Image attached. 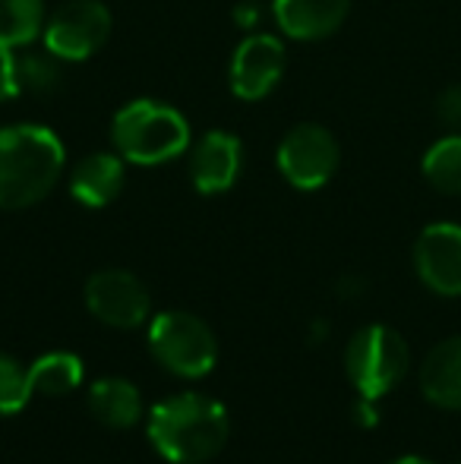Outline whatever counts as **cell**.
I'll return each instance as SVG.
<instances>
[{
  "label": "cell",
  "mask_w": 461,
  "mask_h": 464,
  "mask_svg": "<svg viewBox=\"0 0 461 464\" xmlns=\"http://www.w3.org/2000/svg\"><path fill=\"white\" fill-rule=\"evenodd\" d=\"M149 442L171 464H206L228 442V411L209 395L180 392L149 411Z\"/></svg>",
  "instance_id": "cell-1"
},
{
  "label": "cell",
  "mask_w": 461,
  "mask_h": 464,
  "mask_svg": "<svg viewBox=\"0 0 461 464\" xmlns=\"http://www.w3.org/2000/svg\"><path fill=\"white\" fill-rule=\"evenodd\" d=\"M67 168L61 136L44 123L0 127V208L16 212L42 202Z\"/></svg>",
  "instance_id": "cell-2"
},
{
  "label": "cell",
  "mask_w": 461,
  "mask_h": 464,
  "mask_svg": "<svg viewBox=\"0 0 461 464\" xmlns=\"http://www.w3.org/2000/svg\"><path fill=\"white\" fill-rule=\"evenodd\" d=\"M114 152L142 168L174 161L190 149V123L178 108L152 98L123 104L111 121Z\"/></svg>",
  "instance_id": "cell-3"
},
{
  "label": "cell",
  "mask_w": 461,
  "mask_h": 464,
  "mask_svg": "<svg viewBox=\"0 0 461 464\" xmlns=\"http://www.w3.org/2000/svg\"><path fill=\"white\" fill-rule=\"evenodd\" d=\"M149 351H152L158 367L180 379L209 376L218 361V342L212 329L187 310H168L152 319Z\"/></svg>",
  "instance_id": "cell-4"
},
{
  "label": "cell",
  "mask_w": 461,
  "mask_h": 464,
  "mask_svg": "<svg viewBox=\"0 0 461 464\" xmlns=\"http://www.w3.org/2000/svg\"><path fill=\"white\" fill-rule=\"evenodd\" d=\"M411 367L408 342L389 325H363L345 348V370L360 398L379 401Z\"/></svg>",
  "instance_id": "cell-5"
},
{
  "label": "cell",
  "mask_w": 461,
  "mask_h": 464,
  "mask_svg": "<svg viewBox=\"0 0 461 464\" xmlns=\"http://www.w3.org/2000/svg\"><path fill=\"white\" fill-rule=\"evenodd\" d=\"M111 10L101 0H67L44 19L42 44L57 61H89L111 35Z\"/></svg>",
  "instance_id": "cell-6"
},
{
  "label": "cell",
  "mask_w": 461,
  "mask_h": 464,
  "mask_svg": "<svg viewBox=\"0 0 461 464\" xmlns=\"http://www.w3.org/2000/svg\"><path fill=\"white\" fill-rule=\"evenodd\" d=\"M275 161L294 189H320L339 171L341 149L322 123H297L282 136Z\"/></svg>",
  "instance_id": "cell-7"
},
{
  "label": "cell",
  "mask_w": 461,
  "mask_h": 464,
  "mask_svg": "<svg viewBox=\"0 0 461 464\" xmlns=\"http://www.w3.org/2000/svg\"><path fill=\"white\" fill-rule=\"evenodd\" d=\"M86 306L111 329H139L152 313V297L133 272L101 269L86 281Z\"/></svg>",
  "instance_id": "cell-8"
},
{
  "label": "cell",
  "mask_w": 461,
  "mask_h": 464,
  "mask_svg": "<svg viewBox=\"0 0 461 464\" xmlns=\"http://www.w3.org/2000/svg\"><path fill=\"white\" fill-rule=\"evenodd\" d=\"M284 63H288V54H284V44L275 35L250 32L234 48L231 67H228L231 92L240 102H263L282 82Z\"/></svg>",
  "instance_id": "cell-9"
},
{
  "label": "cell",
  "mask_w": 461,
  "mask_h": 464,
  "mask_svg": "<svg viewBox=\"0 0 461 464\" xmlns=\"http://www.w3.org/2000/svg\"><path fill=\"white\" fill-rule=\"evenodd\" d=\"M418 278L439 297H461V225L433 221L414 244Z\"/></svg>",
  "instance_id": "cell-10"
},
{
  "label": "cell",
  "mask_w": 461,
  "mask_h": 464,
  "mask_svg": "<svg viewBox=\"0 0 461 464\" xmlns=\"http://www.w3.org/2000/svg\"><path fill=\"white\" fill-rule=\"evenodd\" d=\"M244 168V146L234 133L209 130L203 140L193 146L190 155V178L193 187L203 196H218L231 189Z\"/></svg>",
  "instance_id": "cell-11"
},
{
  "label": "cell",
  "mask_w": 461,
  "mask_h": 464,
  "mask_svg": "<svg viewBox=\"0 0 461 464\" xmlns=\"http://www.w3.org/2000/svg\"><path fill=\"white\" fill-rule=\"evenodd\" d=\"M278 29L294 42H320L341 29L351 0H272Z\"/></svg>",
  "instance_id": "cell-12"
},
{
  "label": "cell",
  "mask_w": 461,
  "mask_h": 464,
  "mask_svg": "<svg viewBox=\"0 0 461 464\" xmlns=\"http://www.w3.org/2000/svg\"><path fill=\"white\" fill-rule=\"evenodd\" d=\"M123 180H127V159L120 152H92L73 165L70 193L80 206L105 208L120 196Z\"/></svg>",
  "instance_id": "cell-13"
},
{
  "label": "cell",
  "mask_w": 461,
  "mask_h": 464,
  "mask_svg": "<svg viewBox=\"0 0 461 464\" xmlns=\"http://www.w3.org/2000/svg\"><path fill=\"white\" fill-rule=\"evenodd\" d=\"M420 392L443 411H461V335L446 338L420 363Z\"/></svg>",
  "instance_id": "cell-14"
},
{
  "label": "cell",
  "mask_w": 461,
  "mask_h": 464,
  "mask_svg": "<svg viewBox=\"0 0 461 464\" xmlns=\"http://www.w3.org/2000/svg\"><path fill=\"white\" fill-rule=\"evenodd\" d=\"M89 411L111 430H130L142 420V395L130 379L108 376L89 389Z\"/></svg>",
  "instance_id": "cell-15"
},
{
  "label": "cell",
  "mask_w": 461,
  "mask_h": 464,
  "mask_svg": "<svg viewBox=\"0 0 461 464\" xmlns=\"http://www.w3.org/2000/svg\"><path fill=\"white\" fill-rule=\"evenodd\" d=\"M82 372H86L82 370V361L76 354H70V351H51V354H42L29 367L32 395H48V398L70 395L73 389H80Z\"/></svg>",
  "instance_id": "cell-16"
},
{
  "label": "cell",
  "mask_w": 461,
  "mask_h": 464,
  "mask_svg": "<svg viewBox=\"0 0 461 464\" xmlns=\"http://www.w3.org/2000/svg\"><path fill=\"white\" fill-rule=\"evenodd\" d=\"M44 32V0H0V48H29Z\"/></svg>",
  "instance_id": "cell-17"
},
{
  "label": "cell",
  "mask_w": 461,
  "mask_h": 464,
  "mask_svg": "<svg viewBox=\"0 0 461 464\" xmlns=\"http://www.w3.org/2000/svg\"><path fill=\"white\" fill-rule=\"evenodd\" d=\"M420 171H424L427 184L433 189L461 196V133H449L433 142L424 152Z\"/></svg>",
  "instance_id": "cell-18"
},
{
  "label": "cell",
  "mask_w": 461,
  "mask_h": 464,
  "mask_svg": "<svg viewBox=\"0 0 461 464\" xmlns=\"http://www.w3.org/2000/svg\"><path fill=\"white\" fill-rule=\"evenodd\" d=\"M61 63L51 51H23L19 48V76H23V92H54L61 86Z\"/></svg>",
  "instance_id": "cell-19"
},
{
  "label": "cell",
  "mask_w": 461,
  "mask_h": 464,
  "mask_svg": "<svg viewBox=\"0 0 461 464\" xmlns=\"http://www.w3.org/2000/svg\"><path fill=\"white\" fill-rule=\"evenodd\" d=\"M29 401V367H19L13 357L0 354V414H19Z\"/></svg>",
  "instance_id": "cell-20"
},
{
  "label": "cell",
  "mask_w": 461,
  "mask_h": 464,
  "mask_svg": "<svg viewBox=\"0 0 461 464\" xmlns=\"http://www.w3.org/2000/svg\"><path fill=\"white\" fill-rule=\"evenodd\" d=\"M23 95V76H19V51L0 48V102H13Z\"/></svg>",
  "instance_id": "cell-21"
},
{
  "label": "cell",
  "mask_w": 461,
  "mask_h": 464,
  "mask_svg": "<svg viewBox=\"0 0 461 464\" xmlns=\"http://www.w3.org/2000/svg\"><path fill=\"white\" fill-rule=\"evenodd\" d=\"M437 117L452 130V133H461V82L458 86L443 89L437 98Z\"/></svg>",
  "instance_id": "cell-22"
},
{
  "label": "cell",
  "mask_w": 461,
  "mask_h": 464,
  "mask_svg": "<svg viewBox=\"0 0 461 464\" xmlns=\"http://www.w3.org/2000/svg\"><path fill=\"white\" fill-rule=\"evenodd\" d=\"M354 417H357L360 427H376V423H379V408H376L373 398H357Z\"/></svg>",
  "instance_id": "cell-23"
},
{
  "label": "cell",
  "mask_w": 461,
  "mask_h": 464,
  "mask_svg": "<svg viewBox=\"0 0 461 464\" xmlns=\"http://www.w3.org/2000/svg\"><path fill=\"white\" fill-rule=\"evenodd\" d=\"M234 19H237L240 29H256L259 23V6L253 4V0H244V4L234 10Z\"/></svg>",
  "instance_id": "cell-24"
},
{
  "label": "cell",
  "mask_w": 461,
  "mask_h": 464,
  "mask_svg": "<svg viewBox=\"0 0 461 464\" xmlns=\"http://www.w3.org/2000/svg\"><path fill=\"white\" fill-rule=\"evenodd\" d=\"M392 464H433L430 459H420V455H405V459L392 461Z\"/></svg>",
  "instance_id": "cell-25"
}]
</instances>
